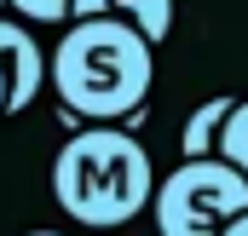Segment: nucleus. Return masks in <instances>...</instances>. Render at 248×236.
<instances>
[{
    "instance_id": "nucleus-9",
    "label": "nucleus",
    "mask_w": 248,
    "mask_h": 236,
    "mask_svg": "<svg viewBox=\"0 0 248 236\" xmlns=\"http://www.w3.org/2000/svg\"><path fill=\"white\" fill-rule=\"evenodd\" d=\"M219 236H248V213H237V219H231V225H225Z\"/></svg>"
},
{
    "instance_id": "nucleus-7",
    "label": "nucleus",
    "mask_w": 248,
    "mask_h": 236,
    "mask_svg": "<svg viewBox=\"0 0 248 236\" xmlns=\"http://www.w3.org/2000/svg\"><path fill=\"white\" fill-rule=\"evenodd\" d=\"M214 156H225L237 173L248 178V98H237L225 121H219V138H214Z\"/></svg>"
},
{
    "instance_id": "nucleus-4",
    "label": "nucleus",
    "mask_w": 248,
    "mask_h": 236,
    "mask_svg": "<svg viewBox=\"0 0 248 236\" xmlns=\"http://www.w3.org/2000/svg\"><path fill=\"white\" fill-rule=\"evenodd\" d=\"M0 69H6V116H23L46 87V46L29 35V23L0 12Z\"/></svg>"
},
{
    "instance_id": "nucleus-12",
    "label": "nucleus",
    "mask_w": 248,
    "mask_h": 236,
    "mask_svg": "<svg viewBox=\"0 0 248 236\" xmlns=\"http://www.w3.org/2000/svg\"><path fill=\"white\" fill-rule=\"evenodd\" d=\"M0 12H6V0H0Z\"/></svg>"
},
{
    "instance_id": "nucleus-6",
    "label": "nucleus",
    "mask_w": 248,
    "mask_h": 236,
    "mask_svg": "<svg viewBox=\"0 0 248 236\" xmlns=\"http://www.w3.org/2000/svg\"><path fill=\"white\" fill-rule=\"evenodd\" d=\"M237 104V92H214L208 104H196L185 121V133H179V156H214V138H219V121L225 110Z\"/></svg>"
},
{
    "instance_id": "nucleus-2",
    "label": "nucleus",
    "mask_w": 248,
    "mask_h": 236,
    "mask_svg": "<svg viewBox=\"0 0 248 236\" xmlns=\"http://www.w3.org/2000/svg\"><path fill=\"white\" fill-rule=\"evenodd\" d=\"M150 190H156L150 150L127 127H116V121H87L52 156V196L87 231H122V225H133L150 207Z\"/></svg>"
},
{
    "instance_id": "nucleus-10",
    "label": "nucleus",
    "mask_w": 248,
    "mask_h": 236,
    "mask_svg": "<svg viewBox=\"0 0 248 236\" xmlns=\"http://www.w3.org/2000/svg\"><path fill=\"white\" fill-rule=\"evenodd\" d=\"M0 116H6V69H0Z\"/></svg>"
},
{
    "instance_id": "nucleus-3",
    "label": "nucleus",
    "mask_w": 248,
    "mask_h": 236,
    "mask_svg": "<svg viewBox=\"0 0 248 236\" xmlns=\"http://www.w3.org/2000/svg\"><path fill=\"white\" fill-rule=\"evenodd\" d=\"M150 213L162 236H219L237 213H248V178L225 156H185L150 190Z\"/></svg>"
},
{
    "instance_id": "nucleus-1",
    "label": "nucleus",
    "mask_w": 248,
    "mask_h": 236,
    "mask_svg": "<svg viewBox=\"0 0 248 236\" xmlns=\"http://www.w3.org/2000/svg\"><path fill=\"white\" fill-rule=\"evenodd\" d=\"M46 87L69 121H127L156 87V46L110 12L69 17L63 41L46 52Z\"/></svg>"
},
{
    "instance_id": "nucleus-5",
    "label": "nucleus",
    "mask_w": 248,
    "mask_h": 236,
    "mask_svg": "<svg viewBox=\"0 0 248 236\" xmlns=\"http://www.w3.org/2000/svg\"><path fill=\"white\" fill-rule=\"evenodd\" d=\"M87 12L127 17L150 46H162V41L173 35V0H69V17H87Z\"/></svg>"
},
{
    "instance_id": "nucleus-11",
    "label": "nucleus",
    "mask_w": 248,
    "mask_h": 236,
    "mask_svg": "<svg viewBox=\"0 0 248 236\" xmlns=\"http://www.w3.org/2000/svg\"><path fill=\"white\" fill-rule=\"evenodd\" d=\"M23 236H63V231H23Z\"/></svg>"
},
{
    "instance_id": "nucleus-8",
    "label": "nucleus",
    "mask_w": 248,
    "mask_h": 236,
    "mask_svg": "<svg viewBox=\"0 0 248 236\" xmlns=\"http://www.w3.org/2000/svg\"><path fill=\"white\" fill-rule=\"evenodd\" d=\"M23 23H69V0H6Z\"/></svg>"
}]
</instances>
